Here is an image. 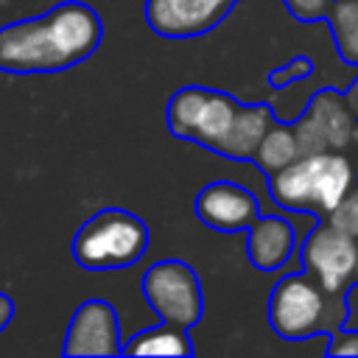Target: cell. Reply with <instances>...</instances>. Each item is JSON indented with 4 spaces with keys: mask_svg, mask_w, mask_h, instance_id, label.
<instances>
[{
    "mask_svg": "<svg viewBox=\"0 0 358 358\" xmlns=\"http://www.w3.org/2000/svg\"><path fill=\"white\" fill-rule=\"evenodd\" d=\"M294 134L302 154L344 151L347 145L358 143V120L341 95L324 90L310 101L308 112L294 126Z\"/></svg>",
    "mask_w": 358,
    "mask_h": 358,
    "instance_id": "8992f818",
    "label": "cell"
},
{
    "mask_svg": "<svg viewBox=\"0 0 358 358\" xmlns=\"http://www.w3.org/2000/svg\"><path fill=\"white\" fill-rule=\"evenodd\" d=\"M196 213L213 229L235 232L252 227L257 218V201L246 187L232 182H213L196 196Z\"/></svg>",
    "mask_w": 358,
    "mask_h": 358,
    "instance_id": "30bf717a",
    "label": "cell"
},
{
    "mask_svg": "<svg viewBox=\"0 0 358 358\" xmlns=\"http://www.w3.org/2000/svg\"><path fill=\"white\" fill-rule=\"evenodd\" d=\"M232 0H148V25L162 36H196L229 11Z\"/></svg>",
    "mask_w": 358,
    "mask_h": 358,
    "instance_id": "9c48e42d",
    "label": "cell"
},
{
    "mask_svg": "<svg viewBox=\"0 0 358 358\" xmlns=\"http://www.w3.org/2000/svg\"><path fill=\"white\" fill-rule=\"evenodd\" d=\"M327 218H330V224H333L336 229H341V232L358 238V187H355V185H352V187L347 190V196L327 213Z\"/></svg>",
    "mask_w": 358,
    "mask_h": 358,
    "instance_id": "ac0fdd59",
    "label": "cell"
},
{
    "mask_svg": "<svg viewBox=\"0 0 358 358\" xmlns=\"http://www.w3.org/2000/svg\"><path fill=\"white\" fill-rule=\"evenodd\" d=\"M282 3L288 6V11L294 17H299L305 22H313L324 14H330V6H333V0H282Z\"/></svg>",
    "mask_w": 358,
    "mask_h": 358,
    "instance_id": "d6986e66",
    "label": "cell"
},
{
    "mask_svg": "<svg viewBox=\"0 0 358 358\" xmlns=\"http://www.w3.org/2000/svg\"><path fill=\"white\" fill-rule=\"evenodd\" d=\"M11 316H14V302H11V296L0 294V333L6 330V324L11 322Z\"/></svg>",
    "mask_w": 358,
    "mask_h": 358,
    "instance_id": "44dd1931",
    "label": "cell"
},
{
    "mask_svg": "<svg viewBox=\"0 0 358 358\" xmlns=\"http://www.w3.org/2000/svg\"><path fill=\"white\" fill-rule=\"evenodd\" d=\"M148 246L145 224L126 210L95 213L73 238V257L87 271H115L137 263Z\"/></svg>",
    "mask_w": 358,
    "mask_h": 358,
    "instance_id": "3957f363",
    "label": "cell"
},
{
    "mask_svg": "<svg viewBox=\"0 0 358 358\" xmlns=\"http://www.w3.org/2000/svg\"><path fill=\"white\" fill-rule=\"evenodd\" d=\"M347 103H350L352 112L358 115V81H352V87H350V92H347Z\"/></svg>",
    "mask_w": 358,
    "mask_h": 358,
    "instance_id": "7402d4cb",
    "label": "cell"
},
{
    "mask_svg": "<svg viewBox=\"0 0 358 358\" xmlns=\"http://www.w3.org/2000/svg\"><path fill=\"white\" fill-rule=\"evenodd\" d=\"M333 355H358V333H338L330 341Z\"/></svg>",
    "mask_w": 358,
    "mask_h": 358,
    "instance_id": "ffe728a7",
    "label": "cell"
},
{
    "mask_svg": "<svg viewBox=\"0 0 358 358\" xmlns=\"http://www.w3.org/2000/svg\"><path fill=\"white\" fill-rule=\"evenodd\" d=\"M330 291L305 274H294L277 282L268 299V322L282 338H308L324 327H333Z\"/></svg>",
    "mask_w": 358,
    "mask_h": 358,
    "instance_id": "277c9868",
    "label": "cell"
},
{
    "mask_svg": "<svg viewBox=\"0 0 358 358\" xmlns=\"http://www.w3.org/2000/svg\"><path fill=\"white\" fill-rule=\"evenodd\" d=\"M302 260L324 291L341 294L358 271V241L327 221L308 235L302 246Z\"/></svg>",
    "mask_w": 358,
    "mask_h": 358,
    "instance_id": "52a82bcc",
    "label": "cell"
},
{
    "mask_svg": "<svg viewBox=\"0 0 358 358\" xmlns=\"http://www.w3.org/2000/svg\"><path fill=\"white\" fill-rule=\"evenodd\" d=\"M143 294L157 316L176 327H190L199 322L204 308L196 274L179 260L154 263L143 277Z\"/></svg>",
    "mask_w": 358,
    "mask_h": 358,
    "instance_id": "5b68a950",
    "label": "cell"
},
{
    "mask_svg": "<svg viewBox=\"0 0 358 358\" xmlns=\"http://www.w3.org/2000/svg\"><path fill=\"white\" fill-rule=\"evenodd\" d=\"M330 28L336 34L338 53L358 64V0H338L330 6Z\"/></svg>",
    "mask_w": 358,
    "mask_h": 358,
    "instance_id": "e0dca14e",
    "label": "cell"
},
{
    "mask_svg": "<svg viewBox=\"0 0 358 358\" xmlns=\"http://www.w3.org/2000/svg\"><path fill=\"white\" fill-rule=\"evenodd\" d=\"M294 252V229L285 218H255L249 227V260L260 271L280 268Z\"/></svg>",
    "mask_w": 358,
    "mask_h": 358,
    "instance_id": "8fae6325",
    "label": "cell"
},
{
    "mask_svg": "<svg viewBox=\"0 0 358 358\" xmlns=\"http://www.w3.org/2000/svg\"><path fill=\"white\" fill-rule=\"evenodd\" d=\"M235 112H238V103L224 95V92H210L207 90V101H204V109H201V117L196 123V131H193V140L204 143V145H218L224 140V134L229 131L232 120H235Z\"/></svg>",
    "mask_w": 358,
    "mask_h": 358,
    "instance_id": "4fadbf2b",
    "label": "cell"
},
{
    "mask_svg": "<svg viewBox=\"0 0 358 358\" xmlns=\"http://www.w3.org/2000/svg\"><path fill=\"white\" fill-rule=\"evenodd\" d=\"M120 330L115 308L103 299L84 302L67 327L64 355H115L120 352Z\"/></svg>",
    "mask_w": 358,
    "mask_h": 358,
    "instance_id": "ba28073f",
    "label": "cell"
},
{
    "mask_svg": "<svg viewBox=\"0 0 358 358\" xmlns=\"http://www.w3.org/2000/svg\"><path fill=\"white\" fill-rule=\"evenodd\" d=\"M123 352H131V355H187L190 341L185 336V327H176V324L165 322L159 327L137 333L123 347Z\"/></svg>",
    "mask_w": 358,
    "mask_h": 358,
    "instance_id": "5bb4252c",
    "label": "cell"
},
{
    "mask_svg": "<svg viewBox=\"0 0 358 358\" xmlns=\"http://www.w3.org/2000/svg\"><path fill=\"white\" fill-rule=\"evenodd\" d=\"M268 126H271L268 106H238L235 120H232L229 131L224 134V140L215 145V151H221L224 157H232V159H249V157H255Z\"/></svg>",
    "mask_w": 358,
    "mask_h": 358,
    "instance_id": "7c38bea8",
    "label": "cell"
},
{
    "mask_svg": "<svg viewBox=\"0 0 358 358\" xmlns=\"http://www.w3.org/2000/svg\"><path fill=\"white\" fill-rule=\"evenodd\" d=\"M101 20L84 3L56 8L0 28V70L14 76L59 73L84 62L101 45Z\"/></svg>",
    "mask_w": 358,
    "mask_h": 358,
    "instance_id": "6da1fadb",
    "label": "cell"
},
{
    "mask_svg": "<svg viewBox=\"0 0 358 358\" xmlns=\"http://www.w3.org/2000/svg\"><path fill=\"white\" fill-rule=\"evenodd\" d=\"M355 185V168L341 151L299 154L271 173V196L288 210L330 213Z\"/></svg>",
    "mask_w": 358,
    "mask_h": 358,
    "instance_id": "7a4b0ae2",
    "label": "cell"
},
{
    "mask_svg": "<svg viewBox=\"0 0 358 358\" xmlns=\"http://www.w3.org/2000/svg\"><path fill=\"white\" fill-rule=\"evenodd\" d=\"M299 143H296V134L294 129L282 126V123H271L268 131L263 134L257 151H255V159L260 162V168H266L268 173L285 168L288 162H294L299 157Z\"/></svg>",
    "mask_w": 358,
    "mask_h": 358,
    "instance_id": "9a60e30c",
    "label": "cell"
},
{
    "mask_svg": "<svg viewBox=\"0 0 358 358\" xmlns=\"http://www.w3.org/2000/svg\"><path fill=\"white\" fill-rule=\"evenodd\" d=\"M204 101H207V90H201V87H187L171 98L168 123H171V131L176 137H193L196 123H199L201 109H204Z\"/></svg>",
    "mask_w": 358,
    "mask_h": 358,
    "instance_id": "2e32d148",
    "label": "cell"
}]
</instances>
